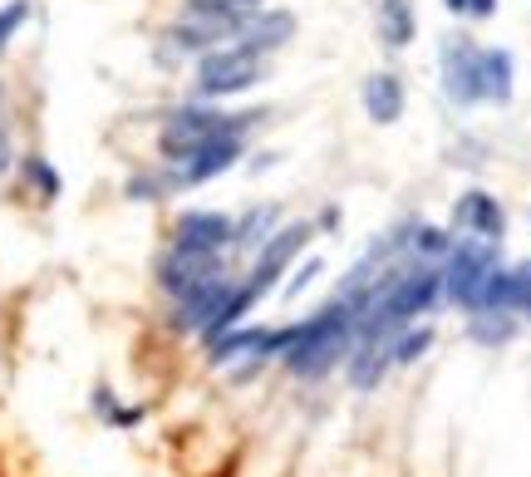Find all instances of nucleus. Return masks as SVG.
Returning a JSON list of instances; mask_svg holds the SVG:
<instances>
[{
	"label": "nucleus",
	"instance_id": "obj_11",
	"mask_svg": "<svg viewBox=\"0 0 531 477\" xmlns=\"http://www.w3.org/2000/svg\"><path fill=\"white\" fill-rule=\"evenodd\" d=\"M232 296V276L222 271V276H212L207 286H197L192 296L177 300V330H207L212 320H217V310L227 305Z\"/></svg>",
	"mask_w": 531,
	"mask_h": 477
},
{
	"label": "nucleus",
	"instance_id": "obj_18",
	"mask_svg": "<svg viewBox=\"0 0 531 477\" xmlns=\"http://www.w3.org/2000/svg\"><path fill=\"white\" fill-rule=\"evenodd\" d=\"M512 94V60L502 50H482V99H507Z\"/></svg>",
	"mask_w": 531,
	"mask_h": 477
},
{
	"label": "nucleus",
	"instance_id": "obj_23",
	"mask_svg": "<svg viewBox=\"0 0 531 477\" xmlns=\"http://www.w3.org/2000/svg\"><path fill=\"white\" fill-rule=\"evenodd\" d=\"M192 5H207V10H227V15H241V20H251L256 10H266L261 0H192Z\"/></svg>",
	"mask_w": 531,
	"mask_h": 477
},
{
	"label": "nucleus",
	"instance_id": "obj_27",
	"mask_svg": "<svg viewBox=\"0 0 531 477\" xmlns=\"http://www.w3.org/2000/svg\"><path fill=\"white\" fill-rule=\"evenodd\" d=\"M448 10H468V0H448Z\"/></svg>",
	"mask_w": 531,
	"mask_h": 477
},
{
	"label": "nucleus",
	"instance_id": "obj_15",
	"mask_svg": "<svg viewBox=\"0 0 531 477\" xmlns=\"http://www.w3.org/2000/svg\"><path fill=\"white\" fill-rule=\"evenodd\" d=\"M364 114L374 123H399V114H404V84L394 74H374L364 84Z\"/></svg>",
	"mask_w": 531,
	"mask_h": 477
},
{
	"label": "nucleus",
	"instance_id": "obj_10",
	"mask_svg": "<svg viewBox=\"0 0 531 477\" xmlns=\"http://www.w3.org/2000/svg\"><path fill=\"white\" fill-rule=\"evenodd\" d=\"M236 158H241V138H222V143H207V148H197L192 158H182V163H177L173 182H177V187H197V182H212V178H222V173L232 168Z\"/></svg>",
	"mask_w": 531,
	"mask_h": 477
},
{
	"label": "nucleus",
	"instance_id": "obj_16",
	"mask_svg": "<svg viewBox=\"0 0 531 477\" xmlns=\"http://www.w3.org/2000/svg\"><path fill=\"white\" fill-rule=\"evenodd\" d=\"M379 40L389 50H404L413 40V5L409 0H379Z\"/></svg>",
	"mask_w": 531,
	"mask_h": 477
},
{
	"label": "nucleus",
	"instance_id": "obj_24",
	"mask_svg": "<svg viewBox=\"0 0 531 477\" xmlns=\"http://www.w3.org/2000/svg\"><path fill=\"white\" fill-rule=\"evenodd\" d=\"M30 173H35V182H40L45 192H55V187H59V182H55V173H50V168H45L40 158H30Z\"/></svg>",
	"mask_w": 531,
	"mask_h": 477
},
{
	"label": "nucleus",
	"instance_id": "obj_4",
	"mask_svg": "<svg viewBox=\"0 0 531 477\" xmlns=\"http://www.w3.org/2000/svg\"><path fill=\"white\" fill-rule=\"evenodd\" d=\"M261 79V55H251L246 45H227V50H212L197 64V89L207 99H222V94H241Z\"/></svg>",
	"mask_w": 531,
	"mask_h": 477
},
{
	"label": "nucleus",
	"instance_id": "obj_12",
	"mask_svg": "<svg viewBox=\"0 0 531 477\" xmlns=\"http://www.w3.org/2000/svg\"><path fill=\"white\" fill-rule=\"evenodd\" d=\"M276 350H286V330H227V335L212 340V359L217 364H232L241 355L266 359V355H276Z\"/></svg>",
	"mask_w": 531,
	"mask_h": 477
},
{
	"label": "nucleus",
	"instance_id": "obj_2",
	"mask_svg": "<svg viewBox=\"0 0 531 477\" xmlns=\"http://www.w3.org/2000/svg\"><path fill=\"white\" fill-rule=\"evenodd\" d=\"M256 123V114H212V109H177L173 119L163 123V153L182 163L192 158L197 148L207 143H222V138H241L246 128Z\"/></svg>",
	"mask_w": 531,
	"mask_h": 477
},
{
	"label": "nucleus",
	"instance_id": "obj_22",
	"mask_svg": "<svg viewBox=\"0 0 531 477\" xmlns=\"http://www.w3.org/2000/svg\"><path fill=\"white\" fill-rule=\"evenodd\" d=\"M25 10H30L25 0H10V5L0 10V50H5V45H10V35L20 30V20H25Z\"/></svg>",
	"mask_w": 531,
	"mask_h": 477
},
{
	"label": "nucleus",
	"instance_id": "obj_13",
	"mask_svg": "<svg viewBox=\"0 0 531 477\" xmlns=\"http://www.w3.org/2000/svg\"><path fill=\"white\" fill-rule=\"evenodd\" d=\"M295 35V15L291 10H256L246 25H241V45L251 55H266V50H281Z\"/></svg>",
	"mask_w": 531,
	"mask_h": 477
},
{
	"label": "nucleus",
	"instance_id": "obj_19",
	"mask_svg": "<svg viewBox=\"0 0 531 477\" xmlns=\"http://www.w3.org/2000/svg\"><path fill=\"white\" fill-rule=\"evenodd\" d=\"M266 241H271V212H261V207L232 227V246H266Z\"/></svg>",
	"mask_w": 531,
	"mask_h": 477
},
{
	"label": "nucleus",
	"instance_id": "obj_3",
	"mask_svg": "<svg viewBox=\"0 0 531 477\" xmlns=\"http://www.w3.org/2000/svg\"><path fill=\"white\" fill-rule=\"evenodd\" d=\"M492 271H497V241H482V237L453 241V251H448V266H443V296L458 300V305H468V310H472Z\"/></svg>",
	"mask_w": 531,
	"mask_h": 477
},
{
	"label": "nucleus",
	"instance_id": "obj_14",
	"mask_svg": "<svg viewBox=\"0 0 531 477\" xmlns=\"http://www.w3.org/2000/svg\"><path fill=\"white\" fill-rule=\"evenodd\" d=\"M458 227L472 232V237H482V241H497L507 222H502L497 197H487V192H468V197L458 202Z\"/></svg>",
	"mask_w": 531,
	"mask_h": 477
},
{
	"label": "nucleus",
	"instance_id": "obj_1",
	"mask_svg": "<svg viewBox=\"0 0 531 477\" xmlns=\"http://www.w3.org/2000/svg\"><path fill=\"white\" fill-rule=\"evenodd\" d=\"M354 340V305L345 296L330 300L320 315H310L305 325L286 330V369L300 379H320L330 374L340 359L350 355Z\"/></svg>",
	"mask_w": 531,
	"mask_h": 477
},
{
	"label": "nucleus",
	"instance_id": "obj_20",
	"mask_svg": "<svg viewBox=\"0 0 531 477\" xmlns=\"http://www.w3.org/2000/svg\"><path fill=\"white\" fill-rule=\"evenodd\" d=\"M428 340H433V330H409V335H399L389 350H394V364H413V359L428 350Z\"/></svg>",
	"mask_w": 531,
	"mask_h": 477
},
{
	"label": "nucleus",
	"instance_id": "obj_17",
	"mask_svg": "<svg viewBox=\"0 0 531 477\" xmlns=\"http://www.w3.org/2000/svg\"><path fill=\"white\" fill-rule=\"evenodd\" d=\"M394 364V350L389 345H379V340H359V355L350 364V379L359 389H369V384H379V374Z\"/></svg>",
	"mask_w": 531,
	"mask_h": 477
},
{
	"label": "nucleus",
	"instance_id": "obj_6",
	"mask_svg": "<svg viewBox=\"0 0 531 477\" xmlns=\"http://www.w3.org/2000/svg\"><path fill=\"white\" fill-rule=\"evenodd\" d=\"M305 241H310V227H305V222H295L286 232H271V241L261 246V256H256V266H251V276H246V291L256 300L266 296V291L276 286V276H286V266L305 251Z\"/></svg>",
	"mask_w": 531,
	"mask_h": 477
},
{
	"label": "nucleus",
	"instance_id": "obj_5",
	"mask_svg": "<svg viewBox=\"0 0 531 477\" xmlns=\"http://www.w3.org/2000/svg\"><path fill=\"white\" fill-rule=\"evenodd\" d=\"M241 15H227V10H207V5H192L187 0V10H182V20L173 25V45L182 50H207L212 55V45H227L232 35H241Z\"/></svg>",
	"mask_w": 531,
	"mask_h": 477
},
{
	"label": "nucleus",
	"instance_id": "obj_7",
	"mask_svg": "<svg viewBox=\"0 0 531 477\" xmlns=\"http://www.w3.org/2000/svg\"><path fill=\"white\" fill-rule=\"evenodd\" d=\"M227 266H222V256H207V251H168L163 256V266H158V281H163V291L168 296H192L197 286H207L212 276H222Z\"/></svg>",
	"mask_w": 531,
	"mask_h": 477
},
{
	"label": "nucleus",
	"instance_id": "obj_21",
	"mask_svg": "<svg viewBox=\"0 0 531 477\" xmlns=\"http://www.w3.org/2000/svg\"><path fill=\"white\" fill-rule=\"evenodd\" d=\"M413 246H418L423 256H448V251H453L448 232H438V227H413Z\"/></svg>",
	"mask_w": 531,
	"mask_h": 477
},
{
	"label": "nucleus",
	"instance_id": "obj_8",
	"mask_svg": "<svg viewBox=\"0 0 531 477\" xmlns=\"http://www.w3.org/2000/svg\"><path fill=\"white\" fill-rule=\"evenodd\" d=\"M232 217L222 212H182L173 227V246L177 251H207V256H222V246H232Z\"/></svg>",
	"mask_w": 531,
	"mask_h": 477
},
{
	"label": "nucleus",
	"instance_id": "obj_25",
	"mask_svg": "<svg viewBox=\"0 0 531 477\" xmlns=\"http://www.w3.org/2000/svg\"><path fill=\"white\" fill-rule=\"evenodd\" d=\"M310 276H320V261H305V271H300V276L291 281V296H300V291L310 286Z\"/></svg>",
	"mask_w": 531,
	"mask_h": 477
},
{
	"label": "nucleus",
	"instance_id": "obj_26",
	"mask_svg": "<svg viewBox=\"0 0 531 477\" xmlns=\"http://www.w3.org/2000/svg\"><path fill=\"white\" fill-rule=\"evenodd\" d=\"M468 10H472V15H492V10H497V0H468Z\"/></svg>",
	"mask_w": 531,
	"mask_h": 477
},
{
	"label": "nucleus",
	"instance_id": "obj_9",
	"mask_svg": "<svg viewBox=\"0 0 531 477\" xmlns=\"http://www.w3.org/2000/svg\"><path fill=\"white\" fill-rule=\"evenodd\" d=\"M443 84H448V99H458V104L482 99V50H472L468 40H448V50H443Z\"/></svg>",
	"mask_w": 531,
	"mask_h": 477
}]
</instances>
